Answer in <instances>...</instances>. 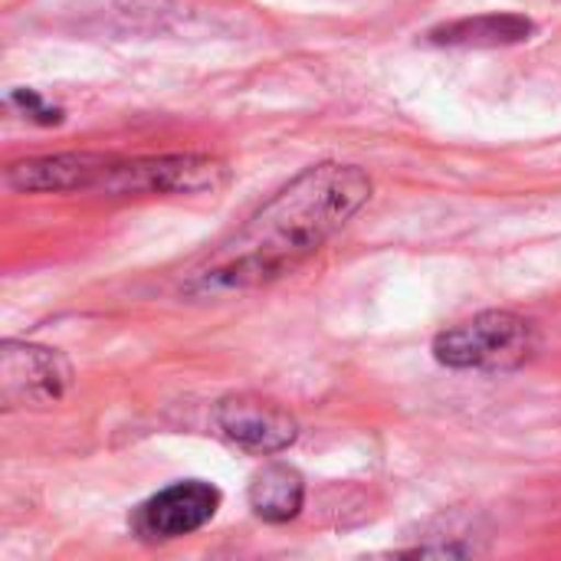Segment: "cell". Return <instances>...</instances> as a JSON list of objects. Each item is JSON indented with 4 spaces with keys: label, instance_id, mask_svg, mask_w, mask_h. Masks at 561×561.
Returning a JSON list of instances; mask_svg holds the SVG:
<instances>
[{
    "label": "cell",
    "instance_id": "3957f363",
    "mask_svg": "<svg viewBox=\"0 0 561 561\" xmlns=\"http://www.w3.org/2000/svg\"><path fill=\"white\" fill-rule=\"evenodd\" d=\"M227 181V168L210 154H164L141 161H115L105 191L112 194H204Z\"/></svg>",
    "mask_w": 561,
    "mask_h": 561
},
{
    "label": "cell",
    "instance_id": "277c9868",
    "mask_svg": "<svg viewBox=\"0 0 561 561\" xmlns=\"http://www.w3.org/2000/svg\"><path fill=\"white\" fill-rule=\"evenodd\" d=\"M220 510V490L201 480L174 483L138 506L131 529L148 542H168L204 529Z\"/></svg>",
    "mask_w": 561,
    "mask_h": 561
},
{
    "label": "cell",
    "instance_id": "7a4b0ae2",
    "mask_svg": "<svg viewBox=\"0 0 561 561\" xmlns=\"http://www.w3.org/2000/svg\"><path fill=\"white\" fill-rule=\"evenodd\" d=\"M536 352V329L516 312H480L434 339V358L457 371H513Z\"/></svg>",
    "mask_w": 561,
    "mask_h": 561
},
{
    "label": "cell",
    "instance_id": "5b68a950",
    "mask_svg": "<svg viewBox=\"0 0 561 561\" xmlns=\"http://www.w3.org/2000/svg\"><path fill=\"white\" fill-rule=\"evenodd\" d=\"M214 421L220 434L250 454H279L296 444V417L270 398L260 394H230L217 404Z\"/></svg>",
    "mask_w": 561,
    "mask_h": 561
},
{
    "label": "cell",
    "instance_id": "ba28073f",
    "mask_svg": "<svg viewBox=\"0 0 561 561\" xmlns=\"http://www.w3.org/2000/svg\"><path fill=\"white\" fill-rule=\"evenodd\" d=\"M533 20L519 13H480V16H463L454 23H444L431 30V43L440 46H463V49H496V46H513L533 36Z\"/></svg>",
    "mask_w": 561,
    "mask_h": 561
},
{
    "label": "cell",
    "instance_id": "6da1fadb",
    "mask_svg": "<svg viewBox=\"0 0 561 561\" xmlns=\"http://www.w3.org/2000/svg\"><path fill=\"white\" fill-rule=\"evenodd\" d=\"M371 197L355 164H316L266 201L184 283L191 296H227L266 286L322 250Z\"/></svg>",
    "mask_w": 561,
    "mask_h": 561
},
{
    "label": "cell",
    "instance_id": "52a82bcc",
    "mask_svg": "<svg viewBox=\"0 0 561 561\" xmlns=\"http://www.w3.org/2000/svg\"><path fill=\"white\" fill-rule=\"evenodd\" d=\"M112 164L105 154H53L13 164L7 181L16 191H89L105 184Z\"/></svg>",
    "mask_w": 561,
    "mask_h": 561
},
{
    "label": "cell",
    "instance_id": "9c48e42d",
    "mask_svg": "<svg viewBox=\"0 0 561 561\" xmlns=\"http://www.w3.org/2000/svg\"><path fill=\"white\" fill-rule=\"evenodd\" d=\"M306 500L302 477L286 467V463H270L263 467L253 483H250V506L260 519L266 523H289L299 516Z\"/></svg>",
    "mask_w": 561,
    "mask_h": 561
},
{
    "label": "cell",
    "instance_id": "30bf717a",
    "mask_svg": "<svg viewBox=\"0 0 561 561\" xmlns=\"http://www.w3.org/2000/svg\"><path fill=\"white\" fill-rule=\"evenodd\" d=\"M10 102L23 112V115H30V118H36V122H43V125H56L62 115H59V108H53V105H46L36 92H30V89H16V92H10Z\"/></svg>",
    "mask_w": 561,
    "mask_h": 561
},
{
    "label": "cell",
    "instance_id": "8992f818",
    "mask_svg": "<svg viewBox=\"0 0 561 561\" xmlns=\"http://www.w3.org/2000/svg\"><path fill=\"white\" fill-rule=\"evenodd\" d=\"M0 381H3V404H53L69 388V365L59 352L39 345H16L7 342L0 355Z\"/></svg>",
    "mask_w": 561,
    "mask_h": 561
}]
</instances>
